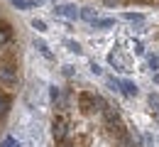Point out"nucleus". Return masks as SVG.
<instances>
[{"label": "nucleus", "instance_id": "9d476101", "mask_svg": "<svg viewBox=\"0 0 159 147\" xmlns=\"http://www.w3.org/2000/svg\"><path fill=\"white\" fill-rule=\"evenodd\" d=\"M79 17H81V20H86V22H93L96 17H98V12L91 10V7H81V10H79Z\"/></svg>", "mask_w": 159, "mask_h": 147}, {"label": "nucleus", "instance_id": "f257e3e1", "mask_svg": "<svg viewBox=\"0 0 159 147\" xmlns=\"http://www.w3.org/2000/svg\"><path fill=\"white\" fill-rule=\"evenodd\" d=\"M96 105H100V110H103V105H105V101L100 98V96H96V93H88V91H83V93H79V108L81 113H93L96 110Z\"/></svg>", "mask_w": 159, "mask_h": 147}, {"label": "nucleus", "instance_id": "0eeeda50", "mask_svg": "<svg viewBox=\"0 0 159 147\" xmlns=\"http://www.w3.org/2000/svg\"><path fill=\"white\" fill-rule=\"evenodd\" d=\"M34 49L39 52V54L44 57V59H49V62L54 59V54H52V49L47 47V42H42V39H34Z\"/></svg>", "mask_w": 159, "mask_h": 147}, {"label": "nucleus", "instance_id": "a211bd4d", "mask_svg": "<svg viewBox=\"0 0 159 147\" xmlns=\"http://www.w3.org/2000/svg\"><path fill=\"white\" fill-rule=\"evenodd\" d=\"M108 86H110L113 91H120V81H118V79H113V76H108Z\"/></svg>", "mask_w": 159, "mask_h": 147}, {"label": "nucleus", "instance_id": "f3484780", "mask_svg": "<svg viewBox=\"0 0 159 147\" xmlns=\"http://www.w3.org/2000/svg\"><path fill=\"white\" fill-rule=\"evenodd\" d=\"M2 147H20V142H17V140H15L12 135H7V137L2 140Z\"/></svg>", "mask_w": 159, "mask_h": 147}, {"label": "nucleus", "instance_id": "423d86ee", "mask_svg": "<svg viewBox=\"0 0 159 147\" xmlns=\"http://www.w3.org/2000/svg\"><path fill=\"white\" fill-rule=\"evenodd\" d=\"M103 115H105V123H108L110 127L120 123V115L115 113V110H113V108H110V105H103Z\"/></svg>", "mask_w": 159, "mask_h": 147}, {"label": "nucleus", "instance_id": "4468645a", "mask_svg": "<svg viewBox=\"0 0 159 147\" xmlns=\"http://www.w3.org/2000/svg\"><path fill=\"white\" fill-rule=\"evenodd\" d=\"M66 47H69V52H74V54H83L81 44H79V42H74V39H66Z\"/></svg>", "mask_w": 159, "mask_h": 147}, {"label": "nucleus", "instance_id": "9b49d317", "mask_svg": "<svg viewBox=\"0 0 159 147\" xmlns=\"http://www.w3.org/2000/svg\"><path fill=\"white\" fill-rule=\"evenodd\" d=\"M12 39V32H10V25H0V44H7Z\"/></svg>", "mask_w": 159, "mask_h": 147}, {"label": "nucleus", "instance_id": "aec40b11", "mask_svg": "<svg viewBox=\"0 0 159 147\" xmlns=\"http://www.w3.org/2000/svg\"><path fill=\"white\" fill-rule=\"evenodd\" d=\"M149 69L159 71V57H149Z\"/></svg>", "mask_w": 159, "mask_h": 147}, {"label": "nucleus", "instance_id": "20e7f679", "mask_svg": "<svg viewBox=\"0 0 159 147\" xmlns=\"http://www.w3.org/2000/svg\"><path fill=\"white\" fill-rule=\"evenodd\" d=\"M54 15L66 17V20H76V17H79V7H76V5H57V7H54Z\"/></svg>", "mask_w": 159, "mask_h": 147}, {"label": "nucleus", "instance_id": "2eb2a0df", "mask_svg": "<svg viewBox=\"0 0 159 147\" xmlns=\"http://www.w3.org/2000/svg\"><path fill=\"white\" fill-rule=\"evenodd\" d=\"M7 108H10V98L0 93V115H5V113H7Z\"/></svg>", "mask_w": 159, "mask_h": 147}, {"label": "nucleus", "instance_id": "7ed1b4c3", "mask_svg": "<svg viewBox=\"0 0 159 147\" xmlns=\"http://www.w3.org/2000/svg\"><path fill=\"white\" fill-rule=\"evenodd\" d=\"M52 132H54L57 142L66 140V135H69V120H66L64 115H57V118H54V123H52Z\"/></svg>", "mask_w": 159, "mask_h": 147}, {"label": "nucleus", "instance_id": "39448f33", "mask_svg": "<svg viewBox=\"0 0 159 147\" xmlns=\"http://www.w3.org/2000/svg\"><path fill=\"white\" fill-rule=\"evenodd\" d=\"M108 62H110V66H115L118 71H130V64L125 62V59H122L120 54H115V52H113V54L108 57Z\"/></svg>", "mask_w": 159, "mask_h": 147}, {"label": "nucleus", "instance_id": "b1692460", "mask_svg": "<svg viewBox=\"0 0 159 147\" xmlns=\"http://www.w3.org/2000/svg\"><path fill=\"white\" fill-rule=\"evenodd\" d=\"M120 2H122V0H103V5H108V7H115Z\"/></svg>", "mask_w": 159, "mask_h": 147}, {"label": "nucleus", "instance_id": "ddd939ff", "mask_svg": "<svg viewBox=\"0 0 159 147\" xmlns=\"http://www.w3.org/2000/svg\"><path fill=\"white\" fill-rule=\"evenodd\" d=\"M122 17L127 22H144V15H139V12H125Z\"/></svg>", "mask_w": 159, "mask_h": 147}, {"label": "nucleus", "instance_id": "dca6fc26", "mask_svg": "<svg viewBox=\"0 0 159 147\" xmlns=\"http://www.w3.org/2000/svg\"><path fill=\"white\" fill-rule=\"evenodd\" d=\"M32 27H34L37 32H47V22H44V20H37V17L32 20Z\"/></svg>", "mask_w": 159, "mask_h": 147}, {"label": "nucleus", "instance_id": "4be33fe9", "mask_svg": "<svg viewBox=\"0 0 159 147\" xmlns=\"http://www.w3.org/2000/svg\"><path fill=\"white\" fill-rule=\"evenodd\" d=\"M91 74H96V76H100V74H103V69H100L98 64L93 62V64H91Z\"/></svg>", "mask_w": 159, "mask_h": 147}, {"label": "nucleus", "instance_id": "6ab92c4d", "mask_svg": "<svg viewBox=\"0 0 159 147\" xmlns=\"http://www.w3.org/2000/svg\"><path fill=\"white\" fill-rule=\"evenodd\" d=\"M149 105L159 110V93H152V96H149Z\"/></svg>", "mask_w": 159, "mask_h": 147}, {"label": "nucleus", "instance_id": "5701e85b", "mask_svg": "<svg viewBox=\"0 0 159 147\" xmlns=\"http://www.w3.org/2000/svg\"><path fill=\"white\" fill-rule=\"evenodd\" d=\"M132 49H135V54H144V47H142L139 42H135V44H132Z\"/></svg>", "mask_w": 159, "mask_h": 147}, {"label": "nucleus", "instance_id": "6e6552de", "mask_svg": "<svg viewBox=\"0 0 159 147\" xmlns=\"http://www.w3.org/2000/svg\"><path fill=\"white\" fill-rule=\"evenodd\" d=\"M120 91H122L125 96H130V98L139 93V88H137L135 84H132V81H120Z\"/></svg>", "mask_w": 159, "mask_h": 147}, {"label": "nucleus", "instance_id": "393cba45", "mask_svg": "<svg viewBox=\"0 0 159 147\" xmlns=\"http://www.w3.org/2000/svg\"><path fill=\"white\" fill-rule=\"evenodd\" d=\"M154 81H157V84H159V71H157V74H154Z\"/></svg>", "mask_w": 159, "mask_h": 147}, {"label": "nucleus", "instance_id": "1a4fd4ad", "mask_svg": "<svg viewBox=\"0 0 159 147\" xmlns=\"http://www.w3.org/2000/svg\"><path fill=\"white\" fill-rule=\"evenodd\" d=\"M91 25H93V30H105V27H113L115 20H113V17H96Z\"/></svg>", "mask_w": 159, "mask_h": 147}, {"label": "nucleus", "instance_id": "f03ea898", "mask_svg": "<svg viewBox=\"0 0 159 147\" xmlns=\"http://www.w3.org/2000/svg\"><path fill=\"white\" fill-rule=\"evenodd\" d=\"M0 84L7 86V88H15L17 86V69L10 64H2L0 66Z\"/></svg>", "mask_w": 159, "mask_h": 147}, {"label": "nucleus", "instance_id": "f8f14e48", "mask_svg": "<svg viewBox=\"0 0 159 147\" xmlns=\"http://www.w3.org/2000/svg\"><path fill=\"white\" fill-rule=\"evenodd\" d=\"M17 10H30V7H34V0H10Z\"/></svg>", "mask_w": 159, "mask_h": 147}, {"label": "nucleus", "instance_id": "412c9836", "mask_svg": "<svg viewBox=\"0 0 159 147\" xmlns=\"http://www.w3.org/2000/svg\"><path fill=\"white\" fill-rule=\"evenodd\" d=\"M59 96H61V91L57 88V86H52V101H54V103L59 101Z\"/></svg>", "mask_w": 159, "mask_h": 147}]
</instances>
